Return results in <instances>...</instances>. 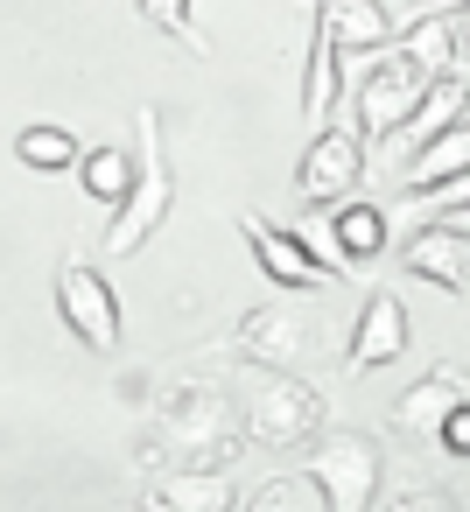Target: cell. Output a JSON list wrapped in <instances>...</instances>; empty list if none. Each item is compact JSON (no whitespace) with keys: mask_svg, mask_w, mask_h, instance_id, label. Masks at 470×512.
Segmentation results:
<instances>
[{"mask_svg":"<svg viewBox=\"0 0 470 512\" xmlns=\"http://www.w3.org/2000/svg\"><path fill=\"white\" fill-rule=\"evenodd\" d=\"M232 386L218 379H176L155 407V435L141 442V463H162V449L176 456V470H232L246 456V421H232Z\"/></svg>","mask_w":470,"mask_h":512,"instance_id":"cell-1","label":"cell"},{"mask_svg":"<svg viewBox=\"0 0 470 512\" xmlns=\"http://www.w3.org/2000/svg\"><path fill=\"white\" fill-rule=\"evenodd\" d=\"M232 400H239V421L260 449H302L323 435V393L302 379V372H274V365H232Z\"/></svg>","mask_w":470,"mask_h":512,"instance_id":"cell-2","label":"cell"},{"mask_svg":"<svg viewBox=\"0 0 470 512\" xmlns=\"http://www.w3.org/2000/svg\"><path fill=\"white\" fill-rule=\"evenodd\" d=\"M134 127H141V176H134V197L113 211V225H106V253L113 260H134L162 225H169V211H176V169H169V155H162V113L155 106H141L134 113Z\"/></svg>","mask_w":470,"mask_h":512,"instance_id":"cell-3","label":"cell"},{"mask_svg":"<svg viewBox=\"0 0 470 512\" xmlns=\"http://www.w3.org/2000/svg\"><path fill=\"white\" fill-rule=\"evenodd\" d=\"M302 470L323 484L330 512H379V477H386L379 435H365V428H323L316 456Z\"/></svg>","mask_w":470,"mask_h":512,"instance_id":"cell-4","label":"cell"},{"mask_svg":"<svg viewBox=\"0 0 470 512\" xmlns=\"http://www.w3.org/2000/svg\"><path fill=\"white\" fill-rule=\"evenodd\" d=\"M428 71L414 64V57H386V64H372L365 71V85H358V141L365 148H393L400 141V127L414 120V106L428 99Z\"/></svg>","mask_w":470,"mask_h":512,"instance_id":"cell-5","label":"cell"},{"mask_svg":"<svg viewBox=\"0 0 470 512\" xmlns=\"http://www.w3.org/2000/svg\"><path fill=\"white\" fill-rule=\"evenodd\" d=\"M232 344H239V358H246V365L295 372V365L316 351V309H309L302 295H288V302H260V309H246V316H239Z\"/></svg>","mask_w":470,"mask_h":512,"instance_id":"cell-6","label":"cell"},{"mask_svg":"<svg viewBox=\"0 0 470 512\" xmlns=\"http://www.w3.org/2000/svg\"><path fill=\"white\" fill-rule=\"evenodd\" d=\"M57 316L71 323V337L85 351H120V337H127L120 295H113V281L92 260H64L57 267Z\"/></svg>","mask_w":470,"mask_h":512,"instance_id":"cell-7","label":"cell"},{"mask_svg":"<svg viewBox=\"0 0 470 512\" xmlns=\"http://www.w3.org/2000/svg\"><path fill=\"white\" fill-rule=\"evenodd\" d=\"M358 183H365V141H358V127H316V141L302 148L295 190L316 211H337V204H351Z\"/></svg>","mask_w":470,"mask_h":512,"instance_id":"cell-8","label":"cell"},{"mask_svg":"<svg viewBox=\"0 0 470 512\" xmlns=\"http://www.w3.org/2000/svg\"><path fill=\"white\" fill-rule=\"evenodd\" d=\"M463 400H470V372L435 365V372H421V379L393 400V435H400V442H435L442 421H449Z\"/></svg>","mask_w":470,"mask_h":512,"instance_id":"cell-9","label":"cell"},{"mask_svg":"<svg viewBox=\"0 0 470 512\" xmlns=\"http://www.w3.org/2000/svg\"><path fill=\"white\" fill-rule=\"evenodd\" d=\"M239 232H246V246H253V260H260V274H267V281H281V288H295V295H309V288H323V281H330V274L309 260V246L295 239V225H274V218L246 211V218H239Z\"/></svg>","mask_w":470,"mask_h":512,"instance_id":"cell-10","label":"cell"},{"mask_svg":"<svg viewBox=\"0 0 470 512\" xmlns=\"http://www.w3.org/2000/svg\"><path fill=\"white\" fill-rule=\"evenodd\" d=\"M400 267L442 295H470V239L449 232V225H421L407 246H400Z\"/></svg>","mask_w":470,"mask_h":512,"instance_id":"cell-11","label":"cell"},{"mask_svg":"<svg viewBox=\"0 0 470 512\" xmlns=\"http://www.w3.org/2000/svg\"><path fill=\"white\" fill-rule=\"evenodd\" d=\"M400 351H407V302H400L393 288H379V295H365V309H358L351 372H379V365H393Z\"/></svg>","mask_w":470,"mask_h":512,"instance_id":"cell-12","label":"cell"},{"mask_svg":"<svg viewBox=\"0 0 470 512\" xmlns=\"http://www.w3.org/2000/svg\"><path fill=\"white\" fill-rule=\"evenodd\" d=\"M141 512H239L232 470H169L148 484Z\"/></svg>","mask_w":470,"mask_h":512,"instance_id":"cell-13","label":"cell"},{"mask_svg":"<svg viewBox=\"0 0 470 512\" xmlns=\"http://www.w3.org/2000/svg\"><path fill=\"white\" fill-rule=\"evenodd\" d=\"M463 120H470V78H435V85H428V99L414 106V120L400 127V155L414 162L428 141H442V134H449V127H463Z\"/></svg>","mask_w":470,"mask_h":512,"instance_id":"cell-14","label":"cell"},{"mask_svg":"<svg viewBox=\"0 0 470 512\" xmlns=\"http://www.w3.org/2000/svg\"><path fill=\"white\" fill-rule=\"evenodd\" d=\"M400 57H414L428 78H463V22L456 15H421L400 29Z\"/></svg>","mask_w":470,"mask_h":512,"instance_id":"cell-15","label":"cell"},{"mask_svg":"<svg viewBox=\"0 0 470 512\" xmlns=\"http://www.w3.org/2000/svg\"><path fill=\"white\" fill-rule=\"evenodd\" d=\"M330 15H337V0H316V15H309V64H302V120H330V99L344 85V64H330Z\"/></svg>","mask_w":470,"mask_h":512,"instance_id":"cell-16","label":"cell"},{"mask_svg":"<svg viewBox=\"0 0 470 512\" xmlns=\"http://www.w3.org/2000/svg\"><path fill=\"white\" fill-rule=\"evenodd\" d=\"M393 43V15L379 8V0H337L330 15V64L337 57H372Z\"/></svg>","mask_w":470,"mask_h":512,"instance_id":"cell-17","label":"cell"},{"mask_svg":"<svg viewBox=\"0 0 470 512\" xmlns=\"http://www.w3.org/2000/svg\"><path fill=\"white\" fill-rule=\"evenodd\" d=\"M15 162L36 169V176H64V169H85V148H78V134L64 120H29L15 134Z\"/></svg>","mask_w":470,"mask_h":512,"instance_id":"cell-18","label":"cell"},{"mask_svg":"<svg viewBox=\"0 0 470 512\" xmlns=\"http://www.w3.org/2000/svg\"><path fill=\"white\" fill-rule=\"evenodd\" d=\"M456 176H470V120L463 127H449L442 141H428L414 162H407V197H428V190H442V183H456Z\"/></svg>","mask_w":470,"mask_h":512,"instance_id":"cell-19","label":"cell"},{"mask_svg":"<svg viewBox=\"0 0 470 512\" xmlns=\"http://www.w3.org/2000/svg\"><path fill=\"white\" fill-rule=\"evenodd\" d=\"M134 176H141V155H127V148H85V169H78V183H85V197L92 204H106V211H120L127 197H134Z\"/></svg>","mask_w":470,"mask_h":512,"instance_id":"cell-20","label":"cell"},{"mask_svg":"<svg viewBox=\"0 0 470 512\" xmlns=\"http://www.w3.org/2000/svg\"><path fill=\"white\" fill-rule=\"evenodd\" d=\"M330 218H337V246H344V260H351V267H365V260H379V253H386V232H393V225H386V211H379V204H358V197H351V204H337Z\"/></svg>","mask_w":470,"mask_h":512,"instance_id":"cell-21","label":"cell"},{"mask_svg":"<svg viewBox=\"0 0 470 512\" xmlns=\"http://www.w3.org/2000/svg\"><path fill=\"white\" fill-rule=\"evenodd\" d=\"M246 512H330V498H323V484L309 470H281L246 498Z\"/></svg>","mask_w":470,"mask_h":512,"instance_id":"cell-22","label":"cell"},{"mask_svg":"<svg viewBox=\"0 0 470 512\" xmlns=\"http://www.w3.org/2000/svg\"><path fill=\"white\" fill-rule=\"evenodd\" d=\"M134 8H141V22H148L155 36H169V43L211 57V36L197 29V0H134Z\"/></svg>","mask_w":470,"mask_h":512,"instance_id":"cell-23","label":"cell"},{"mask_svg":"<svg viewBox=\"0 0 470 512\" xmlns=\"http://www.w3.org/2000/svg\"><path fill=\"white\" fill-rule=\"evenodd\" d=\"M295 239L309 246V260H316L323 274H351V260H344V246H337V218H330V211H309V218L295 225Z\"/></svg>","mask_w":470,"mask_h":512,"instance_id":"cell-24","label":"cell"},{"mask_svg":"<svg viewBox=\"0 0 470 512\" xmlns=\"http://www.w3.org/2000/svg\"><path fill=\"white\" fill-rule=\"evenodd\" d=\"M379 512H463L449 491H435V484H407V491H393Z\"/></svg>","mask_w":470,"mask_h":512,"instance_id":"cell-25","label":"cell"},{"mask_svg":"<svg viewBox=\"0 0 470 512\" xmlns=\"http://www.w3.org/2000/svg\"><path fill=\"white\" fill-rule=\"evenodd\" d=\"M414 204L428 211V225L449 218V211H470V176H456V183H442V190H428V197H414Z\"/></svg>","mask_w":470,"mask_h":512,"instance_id":"cell-26","label":"cell"},{"mask_svg":"<svg viewBox=\"0 0 470 512\" xmlns=\"http://www.w3.org/2000/svg\"><path fill=\"white\" fill-rule=\"evenodd\" d=\"M435 442H442V449H449L456 463H470V400H463V407H456V414L442 421V435H435Z\"/></svg>","mask_w":470,"mask_h":512,"instance_id":"cell-27","label":"cell"},{"mask_svg":"<svg viewBox=\"0 0 470 512\" xmlns=\"http://www.w3.org/2000/svg\"><path fill=\"white\" fill-rule=\"evenodd\" d=\"M456 505L470 512V463H456Z\"/></svg>","mask_w":470,"mask_h":512,"instance_id":"cell-28","label":"cell"},{"mask_svg":"<svg viewBox=\"0 0 470 512\" xmlns=\"http://www.w3.org/2000/svg\"><path fill=\"white\" fill-rule=\"evenodd\" d=\"M435 225H449V232H463V239H470V211H449V218H435Z\"/></svg>","mask_w":470,"mask_h":512,"instance_id":"cell-29","label":"cell"},{"mask_svg":"<svg viewBox=\"0 0 470 512\" xmlns=\"http://www.w3.org/2000/svg\"><path fill=\"white\" fill-rule=\"evenodd\" d=\"M435 15H456V22H463V15H470V0H435Z\"/></svg>","mask_w":470,"mask_h":512,"instance_id":"cell-30","label":"cell"},{"mask_svg":"<svg viewBox=\"0 0 470 512\" xmlns=\"http://www.w3.org/2000/svg\"><path fill=\"white\" fill-rule=\"evenodd\" d=\"M463 71H470V15H463Z\"/></svg>","mask_w":470,"mask_h":512,"instance_id":"cell-31","label":"cell"},{"mask_svg":"<svg viewBox=\"0 0 470 512\" xmlns=\"http://www.w3.org/2000/svg\"><path fill=\"white\" fill-rule=\"evenodd\" d=\"M428 8H435V0H428Z\"/></svg>","mask_w":470,"mask_h":512,"instance_id":"cell-32","label":"cell"}]
</instances>
